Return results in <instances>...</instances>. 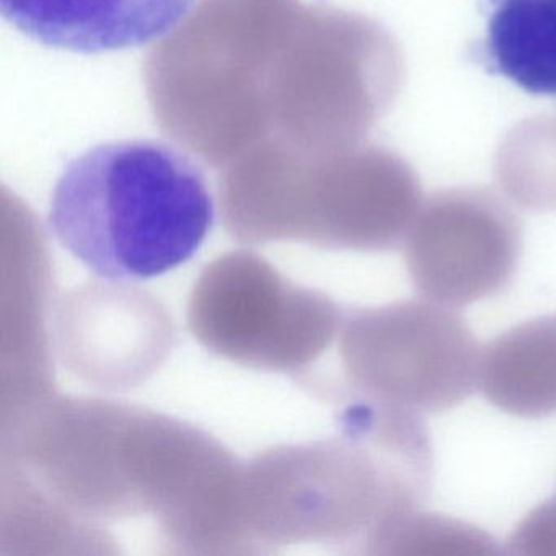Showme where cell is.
Returning <instances> with one entry per match:
<instances>
[{
	"mask_svg": "<svg viewBox=\"0 0 556 556\" xmlns=\"http://www.w3.org/2000/svg\"><path fill=\"white\" fill-rule=\"evenodd\" d=\"M216 219L206 175L167 142L128 139L87 149L54 185L48 224L93 275L144 281L200 250Z\"/></svg>",
	"mask_w": 556,
	"mask_h": 556,
	"instance_id": "obj_1",
	"label": "cell"
},
{
	"mask_svg": "<svg viewBox=\"0 0 556 556\" xmlns=\"http://www.w3.org/2000/svg\"><path fill=\"white\" fill-rule=\"evenodd\" d=\"M354 359L386 405L439 415L462 405L480 379L481 348L455 308L428 299L387 305L356 330Z\"/></svg>",
	"mask_w": 556,
	"mask_h": 556,
	"instance_id": "obj_2",
	"label": "cell"
},
{
	"mask_svg": "<svg viewBox=\"0 0 556 556\" xmlns=\"http://www.w3.org/2000/svg\"><path fill=\"white\" fill-rule=\"evenodd\" d=\"M522 253V224L493 190L448 188L422 200L405 239V263L422 299L451 308L500 294Z\"/></svg>",
	"mask_w": 556,
	"mask_h": 556,
	"instance_id": "obj_3",
	"label": "cell"
},
{
	"mask_svg": "<svg viewBox=\"0 0 556 556\" xmlns=\"http://www.w3.org/2000/svg\"><path fill=\"white\" fill-rule=\"evenodd\" d=\"M194 4L197 0H0V11L37 43L97 54L161 40Z\"/></svg>",
	"mask_w": 556,
	"mask_h": 556,
	"instance_id": "obj_4",
	"label": "cell"
},
{
	"mask_svg": "<svg viewBox=\"0 0 556 556\" xmlns=\"http://www.w3.org/2000/svg\"><path fill=\"white\" fill-rule=\"evenodd\" d=\"M478 387L507 415H556V315L523 321L488 343L481 350Z\"/></svg>",
	"mask_w": 556,
	"mask_h": 556,
	"instance_id": "obj_5",
	"label": "cell"
},
{
	"mask_svg": "<svg viewBox=\"0 0 556 556\" xmlns=\"http://www.w3.org/2000/svg\"><path fill=\"white\" fill-rule=\"evenodd\" d=\"M478 61L535 97H556V0H490Z\"/></svg>",
	"mask_w": 556,
	"mask_h": 556,
	"instance_id": "obj_6",
	"label": "cell"
},
{
	"mask_svg": "<svg viewBox=\"0 0 556 556\" xmlns=\"http://www.w3.org/2000/svg\"><path fill=\"white\" fill-rule=\"evenodd\" d=\"M383 543L400 555H494L493 539L483 530L451 517L416 513L396 523Z\"/></svg>",
	"mask_w": 556,
	"mask_h": 556,
	"instance_id": "obj_7",
	"label": "cell"
},
{
	"mask_svg": "<svg viewBox=\"0 0 556 556\" xmlns=\"http://www.w3.org/2000/svg\"><path fill=\"white\" fill-rule=\"evenodd\" d=\"M507 548L513 555L556 556V490L523 517Z\"/></svg>",
	"mask_w": 556,
	"mask_h": 556,
	"instance_id": "obj_8",
	"label": "cell"
}]
</instances>
